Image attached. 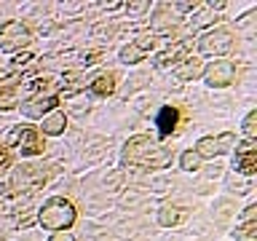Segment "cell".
Instances as JSON below:
<instances>
[{"label": "cell", "instance_id": "cell-10", "mask_svg": "<svg viewBox=\"0 0 257 241\" xmlns=\"http://www.w3.org/2000/svg\"><path fill=\"white\" fill-rule=\"evenodd\" d=\"M19 72H6L0 70V110H11L16 107V99H19Z\"/></svg>", "mask_w": 257, "mask_h": 241}, {"label": "cell", "instance_id": "cell-14", "mask_svg": "<svg viewBox=\"0 0 257 241\" xmlns=\"http://www.w3.org/2000/svg\"><path fill=\"white\" fill-rule=\"evenodd\" d=\"M188 51H190V40H177L174 46H169L166 51H161L158 56H156V67H166V64H172V62H185L188 59Z\"/></svg>", "mask_w": 257, "mask_h": 241}, {"label": "cell", "instance_id": "cell-6", "mask_svg": "<svg viewBox=\"0 0 257 241\" xmlns=\"http://www.w3.org/2000/svg\"><path fill=\"white\" fill-rule=\"evenodd\" d=\"M238 70H236V62H228V59H220V62H212L209 67H204V80L212 88H225L236 80Z\"/></svg>", "mask_w": 257, "mask_h": 241}, {"label": "cell", "instance_id": "cell-21", "mask_svg": "<svg viewBox=\"0 0 257 241\" xmlns=\"http://www.w3.org/2000/svg\"><path fill=\"white\" fill-rule=\"evenodd\" d=\"M241 132H244V140H257V110H252L241 124Z\"/></svg>", "mask_w": 257, "mask_h": 241}, {"label": "cell", "instance_id": "cell-18", "mask_svg": "<svg viewBox=\"0 0 257 241\" xmlns=\"http://www.w3.org/2000/svg\"><path fill=\"white\" fill-rule=\"evenodd\" d=\"M182 220H185V209H182V206H172V204L161 206L158 222L164 225V228H174V225H180Z\"/></svg>", "mask_w": 257, "mask_h": 241}, {"label": "cell", "instance_id": "cell-3", "mask_svg": "<svg viewBox=\"0 0 257 241\" xmlns=\"http://www.w3.org/2000/svg\"><path fill=\"white\" fill-rule=\"evenodd\" d=\"M8 145L16 148L22 156H43V150H46L43 134H40L35 126H16L14 132L8 134Z\"/></svg>", "mask_w": 257, "mask_h": 241}, {"label": "cell", "instance_id": "cell-22", "mask_svg": "<svg viewBox=\"0 0 257 241\" xmlns=\"http://www.w3.org/2000/svg\"><path fill=\"white\" fill-rule=\"evenodd\" d=\"M8 169H11V153H8L6 145H0V177H3Z\"/></svg>", "mask_w": 257, "mask_h": 241}, {"label": "cell", "instance_id": "cell-9", "mask_svg": "<svg viewBox=\"0 0 257 241\" xmlns=\"http://www.w3.org/2000/svg\"><path fill=\"white\" fill-rule=\"evenodd\" d=\"M233 169L241 172V174H246V177L257 172V140H241L238 142Z\"/></svg>", "mask_w": 257, "mask_h": 241}, {"label": "cell", "instance_id": "cell-20", "mask_svg": "<svg viewBox=\"0 0 257 241\" xmlns=\"http://www.w3.org/2000/svg\"><path fill=\"white\" fill-rule=\"evenodd\" d=\"M180 166L185 169V172H198V169H201V158L196 156V150H185L180 156Z\"/></svg>", "mask_w": 257, "mask_h": 241}, {"label": "cell", "instance_id": "cell-16", "mask_svg": "<svg viewBox=\"0 0 257 241\" xmlns=\"http://www.w3.org/2000/svg\"><path fill=\"white\" fill-rule=\"evenodd\" d=\"M64 129H67V115H64L62 110H51L43 118V134L59 137V134H64Z\"/></svg>", "mask_w": 257, "mask_h": 241}, {"label": "cell", "instance_id": "cell-23", "mask_svg": "<svg viewBox=\"0 0 257 241\" xmlns=\"http://www.w3.org/2000/svg\"><path fill=\"white\" fill-rule=\"evenodd\" d=\"M241 222H257V206H246L244 214H241Z\"/></svg>", "mask_w": 257, "mask_h": 241}, {"label": "cell", "instance_id": "cell-8", "mask_svg": "<svg viewBox=\"0 0 257 241\" xmlns=\"http://www.w3.org/2000/svg\"><path fill=\"white\" fill-rule=\"evenodd\" d=\"M158 43V38L156 35H140V38H134V40H128V46L120 51V62L123 64H137V62H142L145 56H148L153 48H156Z\"/></svg>", "mask_w": 257, "mask_h": 241}, {"label": "cell", "instance_id": "cell-5", "mask_svg": "<svg viewBox=\"0 0 257 241\" xmlns=\"http://www.w3.org/2000/svg\"><path fill=\"white\" fill-rule=\"evenodd\" d=\"M233 48V32L228 27H217L209 30L198 38V51L206 56H222Z\"/></svg>", "mask_w": 257, "mask_h": 241}, {"label": "cell", "instance_id": "cell-12", "mask_svg": "<svg viewBox=\"0 0 257 241\" xmlns=\"http://www.w3.org/2000/svg\"><path fill=\"white\" fill-rule=\"evenodd\" d=\"M43 182H46V172H40V166H22V172L14 177V190L22 188V190L32 193Z\"/></svg>", "mask_w": 257, "mask_h": 241}, {"label": "cell", "instance_id": "cell-11", "mask_svg": "<svg viewBox=\"0 0 257 241\" xmlns=\"http://www.w3.org/2000/svg\"><path fill=\"white\" fill-rule=\"evenodd\" d=\"M59 99H62L59 94H40V96H32L27 104H22V112H24L27 118H43L46 112L56 110Z\"/></svg>", "mask_w": 257, "mask_h": 241}, {"label": "cell", "instance_id": "cell-15", "mask_svg": "<svg viewBox=\"0 0 257 241\" xmlns=\"http://www.w3.org/2000/svg\"><path fill=\"white\" fill-rule=\"evenodd\" d=\"M201 75H204V62H201L198 56H188V59L174 70V78L182 80V83H190V80H196Z\"/></svg>", "mask_w": 257, "mask_h": 241}, {"label": "cell", "instance_id": "cell-13", "mask_svg": "<svg viewBox=\"0 0 257 241\" xmlns=\"http://www.w3.org/2000/svg\"><path fill=\"white\" fill-rule=\"evenodd\" d=\"M180 118H182V112L177 110L174 104H166V107L158 112V118H156L158 134H161V137H172V134L177 132V126H180Z\"/></svg>", "mask_w": 257, "mask_h": 241}, {"label": "cell", "instance_id": "cell-2", "mask_svg": "<svg viewBox=\"0 0 257 241\" xmlns=\"http://www.w3.org/2000/svg\"><path fill=\"white\" fill-rule=\"evenodd\" d=\"M75 204H72L70 198H64V196H54V198H48L43 206L38 209V222L43 225L46 230H51V233H59V230H67L72 222H75Z\"/></svg>", "mask_w": 257, "mask_h": 241}, {"label": "cell", "instance_id": "cell-24", "mask_svg": "<svg viewBox=\"0 0 257 241\" xmlns=\"http://www.w3.org/2000/svg\"><path fill=\"white\" fill-rule=\"evenodd\" d=\"M11 62H14V67L19 70L22 64H30V62H32V54H30V51H24V54H19V56H14Z\"/></svg>", "mask_w": 257, "mask_h": 241}, {"label": "cell", "instance_id": "cell-1", "mask_svg": "<svg viewBox=\"0 0 257 241\" xmlns=\"http://www.w3.org/2000/svg\"><path fill=\"white\" fill-rule=\"evenodd\" d=\"M174 158V150L161 145L148 134H137L123 145V161L142 169H166Z\"/></svg>", "mask_w": 257, "mask_h": 241}, {"label": "cell", "instance_id": "cell-4", "mask_svg": "<svg viewBox=\"0 0 257 241\" xmlns=\"http://www.w3.org/2000/svg\"><path fill=\"white\" fill-rule=\"evenodd\" d=\"M32 40V32L27 24L22 22H6L3 27H0V51H22V48H27Z\"/></svg>", "mask_w": 257, "mask_h": 241}, {"label": "cell", "instance_id": "cell-25", "mask_svg": "<svg viewBox=\"0 0 257 241\" xmlns=\"http://www.w3.org/2000/svg\"><path fill=\"white\" fill-rule=\"evenodd\" d=\"M48 241H75V236L67 233V230H59V233H51V238H48Z\"/></svg>", "mask_w": 257, "mask_h": 241}, {"label": "cell", "instance_id": "cell-7", "mask_svg": "<svg viewBox=\"0 0 257 241\" xmlns=\"http://www.w3.org/2000/svg\"><path fill=\"white\" fill-rule=\"evenodd\" d=\"M233 142H236V137L230 132H225L220 137H201L196 142V156L198 158H214V156H222V153H228L233 148Z\"/></svg>", "mask_w": 257, "mask_h": 241}, {"label": "cell", "instance_id": "cell-19", "mask_svg": "<svg viewBox=\"0 0 257 241\" xmlns=\"http://www.w3.org/2000/svg\"><path fill=\"white\" fill-rule=\"evenodd\" d=\"M233 236L236 241H257V222H241Z\"/></svg>", "mask_w": 257, "mask_h": 241}, {"label": "cell", "instance_id": "cell-17", "mask_svg": "<svg viewBox=\"0 0 257 241\" xmlns=\"http://www.w3.org/2000/svg\"><path fill=\"white\" fill-rule=\"evenodd\" d=\"M88 91L96 94V96H110L115 91V75L112 72H102V75H96L91 83H88Z\"/></svg>", "mask_w": 257, "mask_h": 241}]
</instances>
